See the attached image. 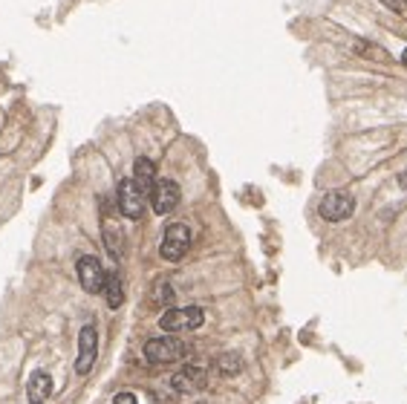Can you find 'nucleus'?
Listing matches in <instances>:
<instances>
[{"mask_svg":"<svg viewBox=\"0 0 407 404\" xmlns=\"http://www.w3.org/2000/svg\"><path fill=\"white\" fill-rule=\"evenodd\" d=\"M318 211H321V217L327 220V222H341V220L352 217L355 200H352V193H347V191H330L327 197L321 200Z\"/></svg>","mask_w":407,"mask_h":404,"instance_id":"nucleus-5","label":"nucleus"},{"mask_svg":"<svg viewBox=\"0 0 407 404\" xmlns=\"http://www.w3.org/2000/svg\"><path fill=\"white\" fill-rule=\"evenodd\" d=\"M95 352H99V332H95L93 323H87V327H81V332H78V358H75L78 376H87L93 369Z\"/></svg>","mask_w":407,"mask_h":404,"instance_id":"nucleus-6","label":"nucleus"},{"mask_svg":"<svg viewBox=\"0 0 407 404\" xmlns=\"http://www.w3.org/2000/svg\"><path fill=\"white\" fill-rule=\"evenodd\" d=\"M191 249V229L185 222H171L165 234H162V246H159V254L165 257V260L176 263V260H182V257L188 254Z\"/></svg>","mask_w":407,"mask_h":404,"instance_id":"nucleus-1","label":"nucleus"},{"mask_svg":"<svg viewBox=\"0 0 407 404\" xmlns=\"http://www.w3.org/2000/svg\"><path fill=\"white\" fill-rule=\"evenodd\" d=\"M401 61H404V64H407V50H404V55H401Z\"/></svg>","mask_w":407,"mask_h":404,"instance_id":"nucleus-19","label":"nucleus"},{"mask_svg":"<svg viewBox=\"0 0 407 404\" xmlns=\"http://www.w3.org/2000/svg\"><path fill=\"white\" fill-rule=\"evenodd\" d=\"M355 52H358V55H372V58H379V61H390V52H387V50H379V46L370 44V41H358Z\"/></svg>","mask_w":407,"mask_h":404,"instance_id":"nucleus-14","label":"nucleus"},{"mask_svg":"<svg viewBox=\"0 0 407 404\" xmlns=\"http://www.w3.org/2000/svg\"><path fill=\"white\" fill-rule=\"evenodd\" d=\"M53 393V378L44 373V369H38V373H32L29 381H26V396L32 404H44V398Z\"/></svg>","mask_w":407,"mask_h":404,"instance_id":"nucleus-10","label":"nucleus"},{"mask_svg":"<svg viewBox=\"0 0 407 404\" xmlns=\"http://www.w3.org/2000/svg\"><path fill=\"white\" fill-rule=\"evenodd\" d=\"M202 320H205V312L200 306H182V309H168L159 318V327L165 332H188L202 327Z\"/></svg>","mask_w":407,"mask_h":404,"instance_id":"nucleus-2","label":"nucleus"},{"mask_svg":"<svg viewBox=\"0 0 407 404\" xmlns=\"http://www.w3.org/2000/svg\"><path fill=\"white\" fill-rule=\"evenodd\" d=\"M179 197H182V193H179V185L173 180H156V185L151 191V205L156 214H171L179 205Z\"/></svg>","mask_w":407,"mask_h":404,"instance_id":"nucleus-8","label":"nucleus"},{"mask_svg":"<svg viewBox=\"0 0 407 404\" xmlns=\"http://www.w3.org/2000/svg\"><path fill=\"white\" fill-rule=\"evenodd\" d=\"M78 283L84 286V292H90V295L104 292L107 274H104L102 263L95 260L93 254H87V257H81V260H78Z\"/></svg>","mask_w":407,"mask_h":404,"instance_id":"nucleus-7","label":"nucleus"},{"mask_svg":"<svg viewBox=\"0 0 407 404\" xmlns=\"http://www.w3.org/2000/svg\"><path fill=\"white\" fill-rule=\"evenodd\" d=\"M133 180H136V185H139L144 193L153 191V185H156V165H153L148 156H139V159H136V165H133Z\"/></svg>","mask_w":407,"mask_h":404,"instance_id":"nucleus-11","label":"nucleus"},{"mask_svg":"<svg viewBox=\"0 0 407 404\" xmlns=\"http://www.w3.org/2000/svg\"><path fill=\"white\" fill-rule=\"evenodd\" d=\"M381 3H384L387 9H393L396 15H404V12H407V3H404V0H381Z\"/></svg>","mask_w":407,"mask_h":404,"instance_id":"nucleus-16","label":"nucleus"},{"mask_svg":"<svg viewBox=\"0 0 407 404\" xmlns=\"http://www.w3.org/2000/svg\"><path fill=\"white\" fill-rule=\"evenodd\" d=\"M399 185L407 191V171H401V173H399Z\"/></svg>","mask_w":407,"mask_h":404,"instance_id":"nucleus-18","label":"nucleus"},{"mask_svg":"<svg viewBox=\"0 0 407 404\" xmlns=\"http://www.w3.org/2000/svg\"><path fill=\"white\" fill-rule=\"evenodd\" d=\"M156 300H159V303H171V300H173V289H171L168 283H159V289H156Z\"/></svg>","mask_w":407,"mask_h":404,"instance_id":"nucleus-15","label":"nucleus"},{"mask_svg":"<svg viewBox=\"0 0 407 404\" xmlns=\"http://www.w3.org/2000/svg\"><path fill=\"white\" fill-rule=\"evenodd\" d=\"M185 352H188V347L173 335H162V338H153V341L144 344V355H148V361H153V364L179 361V358H185Z\"/></svg>","mask_w":407,"mask_h":404,"instance_id":"nucleus-3","label":"nucleus"},{"mask_svg":"<svg viewBox=\"0 0 407 404\" xmlns=\"http://www.w3.org/2000/svg\"><path fill=\"white\" fill-rule=\"evenodd\" d=\"M217 367H220V373H223V376H237V373H240V367H243V361H240V355H237V352H225L223 358L217 361Z\"/></svg>","mask_w":407,"mask_h":404,"instance_id":"nucleus-13","label":"nucleus"},{"mask_svg":"<svg viewBox=\"0 0 407 404\" xmlns=\"http://www.w3.org/2000/svg\"><path fill=\"white\" fill-rule=\"evenodd\" d=\"M144 205H148V193L136 185V180H122L119 182V211L127 220H139L144 214Z\"/></svg>","mask_w":407,"mask_h":404,"instance_id":"nucleus-4","label":"nucleus"},{"mask_svg":"<svg viewBox=\"0 0 407 404\" xmlns=\"http://www.w3.org/2000/svg\"><path fill=\"white\" fill-rule=\"evenodd\" d=\"M104 298H107V306H110V309H119V306L124 303V286H122V278H119V274H107Z\"/></svg>","mask_w":407,"mask_h":404,"instance_id":"nucleus-12","label":"nucleus"},{"mask_svg":"<svg viewBox=\"0 0 407 404\" xmlns=\"http://www.w3.org/2000/svg\"><path fill=\"white\" fill-rule=\"evenodd\" d=\"M113 404H139L133 393H119L116 398H113Z\"/></svg>","mask_w":407,"mask_h":404,"instance_id":"nucleus-17","label":"nucleus"},{"mask_svg":"<svg viewBox=\"0 0 407 404\" xmlns=\"http://www.w3.org/2000/svg\"><path fill=\"white\" fill-rule=\"evenodd\" d=\"M171 384H173V390H179V393H200V390H205L208 387V373L202 367H182L179 373L171 378Z\"/></svg>","mask_w":407,"mask_h":404,"instance_id":"nucleus-9","label":"nucleus"}]
</instances>
